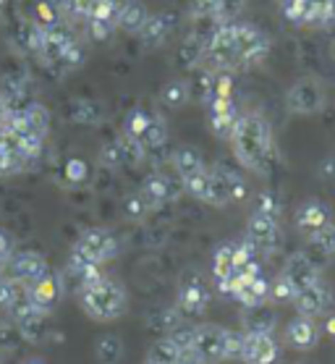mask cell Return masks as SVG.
Returning <instances> with one entry per match:
<instances>
[{
    "instance_id": "6da1fadb",
    "label": "cell",
    "mask_w": 335,
    "mask_h": 364,
    "mask_svg": "<svg viewBox=\"0 0 335 364\" xmlns=\"http://www.w3.org/2000/svg\"><path fill=\"white\" fill-rule=\"evenodd\" d=\"M270 37L260 26L230 18V21H220L213 26V32L202 42L199 58L205 63V71L238 74V71L262 66L270 55Z\"/></svg>"
},
{
    "instance_id": "7a4b0ae2",
    "label": "cell",
    "mask_w": 335,
    "mask_h": 364,
    "mask_svg": "<svg viewBox=\"0 0 335 364\" xmlns=\"http://www.w3.org/2000/svg\"><path fill=\"white\" fill-rule=\"evenodd\" d=\"M230 149L236 155L238 166L254 176H270L278 163V147H275V132L270 121L257 113L244 110L236 121V129L230 134Z\"/></svg>"
},
{
    "instance_id": "3957f363",
    "label": "cell",
    "mask_w": 335,
    "mask_h": 364,
    "mask_svg": "<svg viewBox=\"0 0 335 364\" xmlns=\"http://www.w3.org/2000/svg\"><path fill=\"white\" fill-rule=\"evenodd\" d=\"M26 45L32 50L42 68H48L50 74L65 76L84 66V48L74 34L68 32L60 18H48V21H37L32 24L26 34Z\"/></svg>"
},
{
    "instance_id": "277c9868",
    "label": "cell",
    "mask_w": 335,
    "mask_h": 364,
    "mask_svg": "<svg viewBox=\"0 0 335 364\" xmlns=\"http://www.w3.org/2000/svg\"><path fill=\"white\" fill-rule=\"evenodd\" d=\"M181 186H184V194L210 207L236 205V202H244L246 194H249V183L241 176V171L223 166V163L202 168L199 173L184 178Z\"/></svg>"
},
{
    "instance_id": "5b68a950",
    "label": "cell",
    "mask_w": 335,
    "mask_h": 364,
    "mask_svg": "<svg viewBox=\"0 0 335 364\" xmlns=\"http://www.w3.org/2000/svg\"><path fill=\"white\" fill-rule=\"evenodd\" d=\"M79 306L97 323H115L129 312V291L123 283L102 273L95 281L79 286Z\"/></svg>"
},
{
    "instance_id": "8992f818",
    "label": "cell",
    "mask_w": 335,
    "mask_h": 364,
    "mask_svg": "<svg viewBox=\"0 0 335 364\" xmlns=\"http://www.w3.org/2000/svg\"><path fill=\"white\" fill-rule=\"evenodd\" d=\"M283 231H280V202L275 194L265 191L257 197L252 215L246 220L244 241L260 257H270L278 252Z\"/></svg>"
},
{
    "instance_id": "52a82bcc",
    "label": "cell",
    "mask_w": 335,
    "mask_h": 364,
    "mask_svg": "<svg viewBox=\"0 0 335 364\" xmlns=\"http://www.w3.org/2000/svg\"><path fill=\"white\" fill-rule=\"evenodd\" d=\"M181 194H184V186H181L179 176L157 171V173L144 178V183L139 186L137 194H131V199L126 202V213H129V218H134V220H142V218H147L149 213H155V210L165 207L168 202L179 199Z\"/></svg>"
},
{
    "instance_id": "ba28073f",
    "label": "cell",
    "mask_w": 335,
    "mask_h": 364,
    "mask_svg": "<svg viewBox=\"0 0 335 364\" xmlns=\"http://www.w3.org/2000/svg\"><path fill=\"white\" fill-rule=\"evenodd\" d=\"M129 139H134L144 152L155 155L168 144V126H165L163 116L155 113V110L147 108H134L123 121V132Z\"/></svg>"
},
{
    "instance_id": "9c48e42d",
    "label": "cell",
    "mask_w": 335,
    "mask_h": 364,
    "mask_svg": "<svg viewBox=\"0 0 335 364\" xmlns=\"http://www.w3.org/2000/svg\"><path fill=\"white\" fill-rule=\"evenodd\" d=\"M228 341L230 331L220 325H191L188 328V348L196 354L202 364L228 362Z\"/></svg>"
},
{
    "instance_id": "30bf717a",
    "label": "cell",
    "mask_w": 335,
    "mask_h": 364,
    "mask_svg": "<svg viewBox=\"0 0 335 364\" xmlns=\"http://www.w3.org/2000/svg\"><path fill=\"white\" fill-rule=\"evenodd\" d=\"M0 309L16 320L18 325H37L42 323V315L34 309L32 296H29V286L21 281H14L11 275H0Z\"/></svg>"
},
{
    "instance_id": "8fae6325",
    "label": "cell",
    "mask_w": 335,
    "mask_h": 364,
    "mask_svg": "<svg viewBox=\"0 0 335 364\" xmlns=\"http://www.w3.org/2000/svg\"><path fill=\"white\" fill-rule=\"evenodd\" d=\"M327 105V92L319 79L314 76H302L296 79L286 92V108L294 116H317Z\"/></svg>"
},
{
    "instance_id": "7c38bea8",
    "label": "cell",
    "mask_w": 335,
    "mask_h": 364,
    "mask_svg": "<svg viewBox=\"0 0 335 364\" xmlns=\"http://www.w3.org/2000/svg\"><path fill=\"white\" fill-rule=\"evenodd\" d=\"M280 9L296 26L322 29L335 21V0H280Z\"/></svg>"
},
{
    "instance_id": "4fadbf2b",
    "label": "cell",
    "mask_w": 335,
    "mask_h": 364,
    "mask_svg": "<svg viewBox=\"0 0 335 364\" xmlns=\"http://www.w3.org/2000/svg\"><path fill=\"white\" fill-rule=\"evenodd\" d=\"M123 0H58V9L68 21L87 26L90 21L107 18L118 24V11Z\"/></svg>"
},
{
    "instance_id": "5bb4252c",
    "label": "cell",
    "mask_w": 335,
    "mask_h": 364,
    "mask_svg": "<svg viewBox=\"0 0 335 364\" xmlns=\"http://www.w3.org/2000/svg\"><path fill=\"white\" fill-rule=\"evenodd\" d=\"M280 356V343L275 333L267 331H244L241 359L244 364H275Z\"/></svg>"
},
{
    "instance_id": "9a60e30c",
    "label": "cell",
    "mask_w": 335,
    "mask_h": 364,
    "mask_svg": "<svg viewBox=\"0 0 335 364\" xmlns=\"http://www.w3.org/2000/svg\"><path fill=\"white\" fill-rule=\"evenodd\" d=\"M147 160V152L137 144L134 139H129L126 134H118L113 141H107L102 152H100V163L110 171H118V168H131L139 166Z\"/></svg>"
},
{
    "instance_id": "2e32d148",
    "label": "cell",
    "mask_w": 335,
    "mask_h": 364,
    "mask_svg": "<svg viewBox=\"0 0 335 364\" xmlns=\"http://www.w3.org/2000/svg\"><path fill=\"white\" fill-rule=\"evenodd\" d=\"M176 309L184 320H196L207 312L210 306V289L202 278H186L181 283L179 294H176Z\"/></svg>"
},
{
    "instance_id": "e0dca14e",
    "label": "cell",
    "mask_w": 335,
    "mask_h": 364,
    "mask_svg": "<svg viewBox=\"0 0 335 364\" xmlns=\"http://www.w3.org/2000/svg\"><path fill=\"white\" fill-rule=\"evenodd\" d=\"M6 275H11L14 281H21L24 286H32L34 281H40L45 275H50L48 259L40 255V252H32V249H24V252H14L9 259V265L3 270Z\"/></svg>"
},
{
    "instance_id": "ac0fdd59",
    "label": "cell",
    "mask_w": 335,
    "mask_h": 364,
    "mask_svg": "<svg viewBox=\"0 0 335 364\" xmlns=\"http://www.w3.org/2000/svg\"><path fill=\"white\" fill-rule=\"evenodd\" d=\"M207 105V121L218 139H230V134L236 129V121L241 110L236 105V97H213L205 102Z\"/></svg>"
},
{
    "instance_id": "d6986e66",
    "label": "cell",
    "mask_w": 335,
    "mask_h": 364,
    "mask_svg": "<svg viewBox=\"0 0 335 364\" xmlns=\"http://www.w3.org/2000/svg\"><path fill=\"white\" fill-rule=\"evenodd\" d=\"M280 275L294 286V291H302V289H307V286H312V283L322 281V270H319L317 262H314L309 255H304V252H294V255L288 257L286 262H283ZM291 304H294V301H291Z\"/></svg>"
},
{
    "instance_id": "ffe728a7",
    "label": "cell",
    "mask_w": 335,
    "mask_h": 364,
    "mask_svg": "<svg viewBox=\"0 0 335 364\" xmlns=\"http://www.w3.org/2000/svg\"><path fill=\"white\" fill-rule=\"evenodd\" d=\"M322 328H319L317 317L309 315H294L286 323V343L294 351H312L317 348Z\"/></svg>"
},
{
    "instance_id": "44dd1931",
    "label": "cell",
    "mask_w": 335,
    "mask_h": 364,
    "mask_svg": "<svg viewBox=\"0 0 335 364\" xmlns=\"http://www.w3.org/2000/svg\"><path fill=\"white\" fill-rule=\"evenodd\" d=\"M330 304H333V294H330V286L325 283V278L317 283H312V286H307V289L296 291V296H294L296 315L319 317L330 309Z\"/></svg>"
},
{
    "instance_id": "7402d4cb",
    "label": "cell",
    "mask_w": 335,
    "mask_h": 364,
    "mask_svg": "<svg viewBox=\"0 0 335 364\" xmlns=\"http://www.w3.org/2000/svg\"><path fill=\"white\" fill-rule=\"evenodd\" d=\"M333 223V215H330V207L325 202H319V199H309V202H304L299 210H296V228L309 239L314 233H319L325 225Z\"/></svg>"
},
{
    "instance_id": "603a6c76",
    "label": "cell",
    "mask_w": 335,
    "mask_h": 364,
    "mask_svg": "<svg viewBox=\"0 0 335 364\" xmlns=\"http://www.w3.org/2000/svg\"><path fill=\"white\" fill-rule=\"evenodd\" d=\"M244 309H257V306H267L270 301V281L265 278V273L246 278L244 283H238L236 291L230 294Z\"/></svg>"
},
{
    "instance_id": "cb8c5ba5",
    "label": "cell",
    "mask_w": 335,
    "mask_h": 364,
    "mask_svg": "<svg viewBox=\"0 0 335 364\" xmlns=\"http://www.w3.org/2000/svg\"><path fill=\"white\" fill-rule=\"evenodd\" d=\"M29 296H32L34 309L40 312L42 317H48L53 309H55L58 299H60V281H58L55 273L45 275L40 281H34L29 286Z\"/></svg>"
},
{
    "instance_id": "d4e9b609",
    "label": "cell",
    "mask_w": 335,
    "mask_h": 364,
    "mask_svg": "<svg viewBox=\"0 0 335 364\" xmlns=\"http://www.w3.org/2000/svg\"><path fill=\"white\" fill-rule=\"evenodd\" d=\"M238 0H191V14L196 18H205L213 24L236 18Z\"/></svg>"
},
{
    "instance_id": "484cf974",
    "label": "cell",
    "mask_w": 335,
    "mask_h": 364,
    "mask_svg": "<svg viewBox=\"0 0 335 364\" xmlns=\"http://www.w3.org/2000/svg\"><path fill=\"white\" fill-rule=\"evenodd\" d=\"M202 168H207L205 158H202V152L194 147H179L171 152V171L179 176L181 181L188 178V176L199 173Z\"/></svg>"
},
{
    "instance_id": "4316f807",
    "label": "cell",
    "mask_w": 335,
    "mask_h": 364,
    "mask_svg": "<svg viewBox=\"0 0 335 364\" xmlns=\"http://www.w3.org/2000/svg\"><path fill=\"white\" fill-rule=\"evenodd\" d=\"M147 18H149V11L142 6L139 0H123L121 11H118V32L137 37L142 32V26L147 24Z\"/></svg>"
},
{
    "instance_id": "83f0119b",
    "label": "cell",
    "mask_w": 335,
    "mask_h": 364,
    "mask_svg": "<svg viewBox=\"0 0 335 364\" xmlns=\"http://www.w3.org/2000/svg\"><path fill=\"white\" fill-rule=\"evenodd\" d=\"M171 34V21L165 16H157V14H149L147 24L142 26V32L137 34L147 48H160Z\"/></svg>"
},
{
    "instance_id": "f1b7e54d",
    "label": "cell",
    "mask_w": 335,
    "mask_h": 364,
    "mask_svg": "<svg viewBox=\"0 0 335 364\" xmlns=\"http://www.w3.org/2000/svg\"><path fill=\"white\" fill-rule=\"evenodd\" d=\"M95 354H97L100 362L105 364H115L123 356V343L118 336H102L95 343Z\"/></svg>"
},
{
    "instance_id": "f546056e",
    "label": "cell",
    "mask_w": 335,
    "mask_h": 364,
    "mask_svg": "<svg viewBox=\"0 0 335 364\" xmlns=\"http://www.w3.org/2000/svg\"><path fill=\"white\" fill-rule=\"evenodd\" d=\"M191 97V87L186 82H171L163 90V102L168 108H181L186 105V100Z\"/></svg>"
},
{
    "instance_id": "4dcf8cb0",
    "label": "cell",
    "mask_w": 335,
    "mask_h": 364,
    "mask_svg": "<svg viewBox=\"0 0 335 364\" xmlns=\"http://www.w3.org/2000/svg\"><path fill=\"white\" fill-rule=\"evenodd\" d=\"M294 294H296L294 286H291L280 273L275 281H270V301H275V304H291V301H294Z\"/></svg>"
},
{
    "instance_id": "1f68e13d",
    "label": "cell",
    "mask_w": 335,
    "mask_h": 364,
    "mask_svg": "<svg viewBox=\"0 0 335 364\" xmlns=\"http://www.w3.org/2000/svg\"><path fill=\"white\" fill-rule=\"evenodd\" d=\"M307 241H309L312 247H317L322 255H335V223L325 225L322 231L309 236Z\"/></svg>"
},
{
    "instance_id": "d6a6232c",
    "label": "cell",
    "mask_w": 335,
    "mask_h": 364,
    "mask_svg": "<svg viewBox=\"0 0 335 364\" xmlns=\"http://www.w3.org/2000/svg\"><path fill=\"white\" fill-rule=\"evenodd\" d=\"M76 108V121H79V124H95V121H97V105H95V102H76L74 105Z\"/></svg>"
},
{
    "instance_id": "836d02e7",
    "label": "cell",
    "mask_w": 335,
    "mask_h": 364,
    "mask_svg": "<svg viewBox=\"0 0 335 364\" xmlns=\"http://www.w3.org/2000/svg\"><path fill=\"white\" fill-rule=\"evenodd\" d=\"M11 255H14V247H11V239L6 236V233L0 231V273L6 270V265H9Z\"/></svg>"
},
{
    "instance_id": "e575fe53",
    "label": "cell",
    "mask_w": 335,
    "mask_h": 364,
    "mask_svg": "<svg viewBox=\"0 0 335 364\" xmlns=\"http://www.w3.org/2000/svg\"><path fill=\"white\" fill-rule=\"evenodd\" d=\"M65 176H68L71 181H82L84 176H87V166H84L82 160H71V163L65 166Z\"/></svg>"
},
{
    "instance_id": "d590c367",
    "label": "cell",
    "mask_w": 335,
    "mask_h": 364,
    "mask_svg": "<svg viewBox=\"0 0 335 364\" xmlns=\"http://www.w3.org/2000/svg\"><path fill=\"white\" fill-rule=\"evenodd\" d=\"M11 113H14V108H11L9 102H6V97L0 95V132L9 126V121H11Z\"/></svg>"
},
{
    "instance_id": "8d00e7d4",
    "label": "cell",
    "mask_w": 335,
    "mask_h": 364,
    "mask_svg": "<svg viewBox=\"0 0 335 364\" xmlns=\"http://www.w3.org/2000/svg\"><path fill=\"white\" fill-rule=\"evenodd\" d=\"M325 331L330 333V336H335V317H330V320L325 323Z\"/></svg>"
},
{
    "instance_id": "74e56055",
    "label": "cell",
    "mask_w": 335,
    "mask_h": 364,
    "mask_svg": "<svg viewBox=\"0 0 335 364\" xmlns=\"http://www.w3.org/2000/svg\"><path fill=\"white\" fill-rule=\"evenodd\" d=\"M144 364H157V362H149V359H144Z\"/></svg>"
},
{
    "instance_id": "f35d334b",
    "label": "cell",
    "mask_w": 335,
    "mask_h": 364,
    "mask_svg": "<svg viewBox=\"0 0 335 364\" xmlns=\"http://www.w3.org/2000/svg\"><path fill=\"white\" fill-rule=\"evenodd\" d=\"M3 6H6V0H0V9H3Z\"/></svg>"
},
{
    "instance_id": "ab89813d",
    "label": "cell",
    "mask_w": 335,
    "mask_h": 364,
    "mask_svg": "<svg viewBox=\"0 0 335 364\" xmlns=\"http://www.w3.org/2000/svg\"><path fill=\"white\" fill-rule=\"evenodd\" d=\"M26 364H42V362H26Z\"/></svg>"
}]
</instances>
